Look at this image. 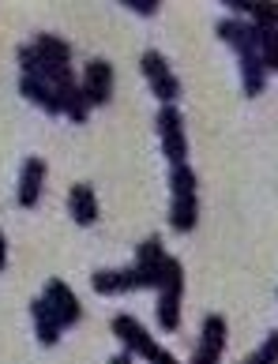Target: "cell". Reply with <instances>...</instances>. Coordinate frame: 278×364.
Masks as SVG:
<instances>
[{"label": "cell", "mask_w": 278, "mask_h": 364, "mask_svg": "<svg viewBox=\"0 0 278 364\" xmlns=\"http://www.w3.org/2000/svg\"><path fill=\"white\" fill-rule=\"evenodd\" d=\"M31 319H34V334L42 346H57L60 342V323L53 319V308L46 296H34L31 301Z\"/></svg>", "instance_id": "9"}, {"label": "cell", "mask_w": 278, "mask_h": 364, "mask_svg": "<svg viewBox=\"0 0 278 364\" xmlns=\"http://www.w3.org/2000/svg\"><path fill=\"white\" fill-rule=\"evenodd\" d=\"M196 173L192 166L184 161V166H173V173H169V188H173V196H196Z\"/></svg>", "instance_id": "18"}, {"label": "cell", "mask_w": 278, "mask_h": 364, "mask_svg": "<svg viewBox=\"0 0 278 364\" xmlns=\"http://www.w3.org/2000/svg\"><path fill=\"white\" fill-rule=\"evenodd\" d=\"M8 267V245H4V233H0V271Z\"/></svg>", "instance_id": "28"}, {"label": "cell", "mask_w": 278, "mask_h": 364, "mask_svg": "<svg viewBox=\"0 0 278 364\" xmlns=\"http://www.w3.org/2000/svg\"><path fill=\"white\" fill-rule=\"evenodd\" d=\"M151 364H181L173 353H169V349H162V346H158V353L151 357Z\"/></svg>", "instance_id": "27"}, {"label": "cell", "mask_w": 278, "mask_h": 364, "mask_svg": "<svg viewBox=\"0 0 278 364\" xmlns=\"http://www.w3.org/2000/svg\"><path fill=\"white\" fill-rule=\"evenodd\" d=\"M158 136H162V151L173 166H184L188 158V139H184V120L177 105H162L158 109Z\"/></svg>", "instance_id": "1"}, {"label": "cell", "mask_w": 278, "mask_h": 364, "mask_svg": "<svg viewBox=\"0 0 278 364\" xmlns=\"http://www.w3.org/2000/svg\"><path fill=\"white\" fill-rule=\"evenodd\" d=\"M196 222H200V199L196 196H173V207H169V225L177 233H192Z\"/></svg>", "instance_id": "11"}, {"label": "cell", "mask_w": 278, "mask_h": 364, "mask_svg": "<svg viewBox=\"0 0 278 364\" xmlns=\"http://www.w3.org/2000/svg\"><path fill=\"white\" fill-rule=\"evenodd\" d=\"M57 98H60V113L64 117H72L75 120V124H83V120H87V109H90V105H87V98H83V87H64V90H57Z\"/></svg>", "instance_id": "14"}, {"label": "cell", "mask_w": 278, "mask_h": 364, "mask_svg": "<svg viewBox=\"0 0 278 364\" xmlns=\"http://www.w3.org/2000/svg\"><path fill=\"white\" fill-rule=\"evenodd\" d=\"M42 296L49 301V308H53V319L60 323V331H68V327H75V323L83 319V304H79V296L72 293V286H68V282H60V278H49Z\"/></svg>", "instance_id": "2"}, {"label": "cell", "mask_w": 278, "mask_h": 364, "mask_svg": "<svg viewBox=\"0 0 278 364\" xmlns=\"http://www.w3.org/2000/svg\"><path fill=\"white\" fill-rule=\"evenodd\" d=\"M166 259V248H162V237H147L136 252V267H158Z\"/></svg>", "instance_id": "20"}, {"label": "cell", "mask_w": 278, "mask_h": 364, "mask_svg": "<svg viewBox=\"0 0 278 364\" xmlns=\"http://www.w3.org/2000/svg\"><path fill=\"white\" fill-rule=\"evenodd\" d=\"M241 364H248V360H241Z\"/></svg>", "instance_id": "30"}, {"label": "cell", "mask_w": 278, "mask_h": 364, "mask_svg": "<svg viewBox=\"0 0 278 364\" xmlns=\"http://www.w3.org/2000/svg\"><path fill=\"white\" fill-rule=\"evenodd\" d=\"M68 210H72L75 225H95L98 222V199H95V192H90V184H72Z\"/></svg>", "instance_id": "10"}, {"label": "cell", "mask_w": 278, "mask_h": 364, "mask_svg": "<svg viewBox=\"0 0 278 364\" xmlns=\"http://www.w3.org/2000/svg\"><path fill=\"white\" fill-rule=\"evenodd\" d=\"M218 38L226 46H233L241 57H256L260 53V31L248 19H222L218 23Z\"/></svg>", "instance_id": "5"}, {"label": "cell", "mask_w": 278, "mask_h": 364, "mask_svg": "<svg viewBox=\"0 0 278 364\" xmlns=\"http://www.w3.org/2000/svg\"><path fill=\"white\" fill-rule=\"evenodd\" d=\"M113 334L124 342V349H128L132 357H147V360H151V357L158 353V342L151 338L147 331H143V323L132 319V316H117V319H113Z\"/></svg>", "instance_id": "4"}, {"label": "cell", "mask_w": 278, "mask_h": 364, "mask_svg": "<svg viewBox=\"0 0 278 364\" xmlns=\"http://www.w3.org/2000/svg\"><path fill=\"white\" fill-rule=\"evenodd\" d=\"M19 94L26 102H34L42 113H49V117H60V98H57V90H53L46 79H31V75H23L19 79Z\"/></svg>", "instance_id": "7"}, {"label": "cell", "mask_w": 278, "mask_h": 364, "mask_svg": "<svg viewBox=\"0 0 278 364\" xmlns=\"http://www.w3.org/2000/svg\"><path fill=\"white\" fill-rule=\"evenodd\" d=\"M226 334H230V323H226V316H218V312H210L207 319H203V346H218V349H226Z\"/></svg>", "instance_id": "17"}, {"label": "cell", "mask_w": 278, "mask_h": 364, "mask_svg": "<svg viewBox=\"0 0 278 364\" xmlns=\"http://www.w3.org/2000/svg\"><path fill=\"white\" fill-rule=\"evenodd\" d=\"M109 364H132V353H128V349H124V353H117Z\"/></svg>", "instance_id": "29"}, {"label": "cell", "mask_w": 278, "mask_h": 364, "mask_svg": "<svg viewBox=\"0 0 278 364\" xmlns=\"http://www.w3.org/2000/svg\"><path fill=\"white\" fill-rule=\"evenodd\" d=\"M248 364H278V331H271V338L263 342L252 357H245Z\"/></svg>", "instance_id": "24"}, {"label": "cell", "mask_w": 278, "mask_h": 364, "mask_svg": "<svg viewBox=\"0 0 278 364\" xmlns=\"http://www.w3.org/2000/svg\"><path fill=\"white\" fill-rule=\"evenodd\" d=\"M248 23L260 26V31H278V4H252Z\"/></svg>", "instance_id": "22"}, {"label": "cell", "mask_w": 278, "mask_h": 364, "mask_svg": "<svg viewBox=\"0 0 278 364\" xmlns=\"http://www.w3.org/2000/svg\"><path fill=\"white\" fill-rule=\"evenodd\" d=\"M83 98L87 105H109L113 98V64L109 60H90L83 72Z\"/></svg>", "instance_id": "3"}, {"label": "cell", "mask_w": 278, "mask_h": 364, "mask_svg": "<svg viewBox=\"0 0 278 364\" xmlns=\"http://www.w3.org/2000/svg\"><path fill=\"white\" fill-rule=\"evenodd\" d=\"M124 4H128L132 11H136V16H154V11H158L154 0H124Z\"/></svg>", "instance_id": "26"}, {"label": "cell", "mask_w": 278, "mask_h": 364, "mask_svg": "<svg viewBox=\"0 0 278 364\" xmlns=\"http://www.w3.org/2000/svg\"><path fill=\"white\" fill-rule=\"evenodd\" d=\"M90 286H95V293H102V296H117V293L139 289L136 267H124V271H95L90 274Z\"/></svg>", "instance_id": "8"}, {"label": "cell", "mask_w": 278, "mask_h": 364, "mask_svg": "<svg viewBox=\"0 0 278 364\" xmlns=\"http://www.w3.org/2000/svg\"><path fill=\"white\" fill-rule=\"evenodd\" d=\"M218 360H222V349H218V346H203V342H200L188 364H218Z\"/></svg>", "instance_id": "25"}, {"label": "cell", "mask_w": 278, "mask_h": 364, "mask_svg": "<svg viewBox=\"0 0 278 364\" xmlns=\"http://www.w3.org/2000/svg\"><path fill=\"white\" fill-rule=\"evenodd\" d=\"M42 181H46V158L31 154V158L23 161V177H19V196H16L23 210L38 207V199H42Z\"/></svg>", "instance_id": "6"}, {"label": "cell", "mask_w": 278, "mask_h": 364, "mask_svg": "<svg viewBox=\"0 0 278 364\" xmlns=\"http://www.w3.org/2000/svg\"><path fill=\"white\" fill-rule=\"evenodd\" d=\"M158 293H184V267L181 259H173V255H166L162 259V286H158Z\"/></svg>", "instance_id": "16"}, {"label": "cell", "mask_w": 278, "mask_h": 364, "mask_svg": "<svg viewBox=\"0 0 278 364\" xmlns=\"http://www.w3.org/2000/svg\"><path fill=\"white\" fill-rule=\"evenodd\" d=\"M139 68H143V75H147L151 83H154V79H162V75H169V64H166V57H162L158 49H147V53H143Z\"/></svg>", "instance_id": "21"}, {"label": "cell", "mask_w": 278, "mask_h": 364, "mask_svg": "<svg viewBox=\"0 0 278 364\" xmlns=\"http://www.w3.org/2000/svg\"><path fill=\"white\" fill-rule=\"evenodd\" d=\"M16 57H19V68H23V75L42 79V72H46V60L38 57V49H34L31 42H23V46L16 49Z\"/></svg>", "instance_id": "19"}, {"label": "cell", "mask_w": 278, "mask_h": 364, "mask_svg": "<svg viewBox=\"0 0 278 364\" xmlns=\"http://www.w3.org/2000/svg\"><path fill=\"white\" fill-rule=\"evenodd\" d=\"M263 79H267V64H263V53L256 57H241V87L248 98H256L263 90Z\"/></svg>", "instance_id": "13"}, {"label": "cell", "mask_w": 278, "mask_h": 364, "mask_svg": "<svg viewBox=\"0 0 278 364\" xmlns=\"http://www.w3.org/2000/svg\"><path fill=\"white\" fill-rule=\"evenodd\" d=\"M151 90L158 94V98H162V105H173V102H177V94H181V79L169 72V75H162V79H154Z\"/></svg>", "instance_id": "23"}, {"label": "cell", "mask_w": 278, "mask_h": 364, "mask_svg": "<svg viewBox=\"0 0 278 364\" xmlns=\"http://www.w3.org/2000/svg\"><path fill=\"white\" fill-rule=\"evenodd\" d=\"M158 327L162 331L181 327V296L177 293H158Z\"/></svg>", "instance_id": "15"}, {"label": "cell", "mask_w": 278, "mask_h": 364, "mask_svg": "<svg viewBox=\"0 0 278 364\" xmlns=\"http://www.w3.org/2000/svg\"><path fill=\"white\" fill-rule=\"evenodd\" d=\"M31 46L38 49V57H42L46 64H68L72 60V46L57 34H34Z\"/></svg>", "instance_id": "12"}]
</instances>
